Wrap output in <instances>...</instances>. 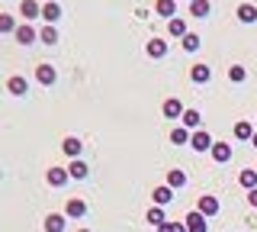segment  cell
Returning <instances> with one entry per match:
<instances>
[{"label":"cell","instance_id":"f1b7e54d","mask_svg":"<svg viewBox=\"0 0 257 232\" xmlns=\"http://www.w3.org/2000/svg\"><path fill=\"white\" fill-rule=\"evenodd\" d=\"M0 33H16V20L10 13H0Z\"/></svg>","mask_w":257,"mask_h":232},{"label":"cell","instance_id":"4316f807","mask_svg":"<svg viewBox=\"0 0 257 232\" xmlns=\"http://www.w3.org/2000/svg\"><path fill=\"white\" fill-rule=\"evenodd\" d=\"M238 20H241V23H254V20H257L254 4H241V7H238Z\"/></svg>","mask_w":257,"mask_h":232},{"label":"cell","instance_id":"44dd1931","mask_svg":"<svg viewBox=\"0 0 257 232\" xmlns=\"http://www.w3.org/2000/svg\"><path fill=\"white\" fill-rule=\"evenodd\" d=\"M183 184H187V174H183L180 168H171V171H167V187L177 190V187H183Z\"/></svg>","mask_w":257,"mask_h":232},{"label":"cell","instance_id":"d6986e66","mask_svg":"<svg viewBox=\"0 0 257 232\" xmlns=\"http://www.w3.org/2000/svg\"><path fill=\"white\" fill-rule=\"evenodd\" d=\"M151 197H155V206H167L174 200V190L164 184V187H155V194H151Z\"/></svg>","mask_w":257,"mask_h":232},{"label":"cell","instance_id":"8fae6325","mask_svg":"<svg viewBox=\"0 0 257 232\" xmlns=\"http://www.w3.org/2000/svg\"><path fill=\"white\" fill-rule=\"evenodd\" d=\"M7 91L13 94V97H23V94L29 91V84H26V78H20V74H13L10 81H7Z\"/></svg>","mask_w":257,"mask_h":232},{"label":"cell","instance_id":"2e32d148","mask_svg":"<svg viewBox=\"0 0 257 232\" xmlns=\"http://www.w3.org/2000/svg\"><path fill=\"white\" fill-rule=\"evenodd\" d=\"M68 174H71V178H74V181H84L87 174H90V168H87L84 162H80V158H74V162L68 165Z\"/></svg>","mask_w":257,"mask_h":232},{"label":"cell","instance_id":"d590c367","mask_svg":"<svg viewBox=\"0 0 257 232\" xmlns=\"http://www.w3.org/2000/svg\"><path fill=\"white\" fill-rule=\"evenodd\" d=\"M77 232H90V229H77Z\"/></svg>","mask_w":257,"mask_h":232},{"label":"cell","instance_id":"1f68e13d","mask_svg":"<svg viewBox=\"0 0 257 232\" xmlns=\"http://www.w3.org/2000/svg\"><path fill=\"white\" fill-rule=\"evenodd\" d=\"M183 49H187V52H196L199 49V36L196 33H187V36H183Z\"/></svg>","mask_w":257,"mask_h":232},{"label":"cell","instance_id":"ffe728a7","mask_svg":"<svg viewBox=\"0 0 257 232\" xmlns=\"http://www.w3.org/2000/svg\"><path fill=\"white\" fill-rule=\"evenodd\" d=\"M183 129H193V132H196L199 129V119H203V116H199V110H183Z\"/></svg>","mask_w":257,"mask_h":232},{"label":"cell","instance_id":"30bf717a","mask_svg":"<svg viewBox=\"0 0 257 232\" xmlns=\"http://www.w3.org/2000/svg\"><path fill=\"white\" fill-rule=\"evenodd\" d=\"M145 52H148L151 58H164V55H167V42H164V39H148Z\"/></svg>","mask_w":257,"mask_h":232},{"label":"cell","instance_id":"5b68a950","mask_svg":"<svg viewBox=\"0 0 257 232\" xmlns=\"http://www.w3.org/2000/svg\"><path fill=\"white\" fill-rule=\"evenodd\" d=\"M87 213V203H84V200H68V203H64V216H71V219H80V216H84Z\"/></svg>","mask_w":257,"mask_h":232},{"label":"cell","instance_id":"e0dca14e","mask_svg":"<svg viewBox=\"0 0 257 232\" xmlns=\"http://www.w3.org/2000/svg\"><path fill=\"white\" fill-rule=\"evenodd\" d=\"M64 216L61 213H52V216H45V232H64Z\"/></svg>","mask_w":257,"mask_h":232},{"label":"cell","instance_id":"484cf974","mask_svg":"<svg viewBox=\"0 0 257 232\" xmlns=\"http://www.w3.org/2000/svg\"><path fill=\"white\" fill-rule=\"evenodd\" d=\"M167 33H171V36H187V23H183L180 17H174V20H167Z\"/></svg>","mask_w":257,"mask_h":232},{"label":"cell","instance_id":"8992f818","mask_svg":"<svg viewBox=\"0 0 257 232\" xmlns=\"http://www.w3.org/2000/svg\"><path fill=\"white\" fill-rule=\"evenodd\" d=\"M145 219H148V222H151V226H155L158 232H164V229H167V219H164V210H161V206H151Z\"/></svg>","mask_w":257,"mask_h":232},{"label":"cell","instance_id":"603a6c76","mask_svg":"<svg viewBox=\"0 0 257 232\" xmlns=\"http://www.w3.org/2000/svg\"><path fill=\"white\" fill-rule=\"evenodd\" d=\"M238 181H241V187H244V190H254L257 187V171H254V168H244V171L238 174Z\"/></svg>","mask_w":257,"mask_h":232},{"label":"cell","instance_id":"277c9868","mask_svg":"<svg viewBox=\"0 0 257 232\" xmlns=\"http://www.w3.org/2000/svg\"><path fill=\"white\" fill-rule=\"evenodd\" d=\"M36 39H39V33H36L32 26H29V23H23V26H16V42H20V45H32Z\"/></svg>","mask_w":257,"mask_h":232},{"label":"cell","instance_id":"ac0fdd59","mask_svg":"<svg viewBox=\"0 0 257 232\" xmlns=\"http://www.w3.org/2000/svg\"><path fill=\"white\" fill-rule=\"evenodd\" d=\"M36 81L45 84V87L55 84V68H52V65H39V68H36Z\"/></svg>","mask_w":257,"mask_h":232},{"label":"cell","instance_id":"83f0119b","mask_svg":"<svg viewBox=\"0 0 257 232\" xmlns=\"http://www.w3.org/2000/svg\"><path fill=\"white\" fill-rule=\"evenodd\" d=\"M171 142H174V145H187V142H190V129H183V126H177V129L171 132Z\"/></svg>","mask_w":257,"mask_h":232},{"label":"cell","instance_id":"e575fe53","mask_svg":"<svg viewBox=\"0 0 257 232\" xmlns=\"http://www.w3.org/2000/svg\"><path fill=\"white\" fill-rule=\"evenodd\" d=\"M251 145H254V148H257V132H254V139H251Z\"/></svg>","mask_w":257,"mask_h":232},{"label":"cell","instance_id":"f546056e","mask_svg":"<svg viewBox=\"0 0 257 232\" xmlns=\"http://www.w3.org/2000/svg\"><path fill=\"white\" fill-rule=\"evenodd\" d=\"M228 78H231V81H235V84H241V81H244V78H247L244 65H231V68H228Z\"/></svg>","mask_w":257,"mask_h":232},{"label":"cell","instance_id":"9a60e30c","mask_svg":"<svg viewBox=\"0 0 257 232\" xmlns=\"http://www.w3.org/2000/svg\"><path fill=\"white\" fill-rule=\"evenodd\" d=\"M155 13H158V17H164V20H174L177 4H174V0H158V4H155Z\"/></svg>","mask_w":257,"mask_h":232},{"label":"cell","instance_id":"4dcf8cb0","mask_svg":"<svg viewBox=\"0 0 257 232\" xmlns=\"http://www.w3.org/2000/svg\"><path fill=\"white\" fill-rule=\"evenodd\" d=\"M39 39H42L45 45H55V42H58V33H55V26H45L42 33H39Z\"/></svg>","mask_w":257,"mask_h":232},{"label":"cell","instance_id":"3957f363","mask_svg":"<svg viewBox=\"0 0 257 232\" xmlns=\"http://www.w3.org/2000/svg\"><path fill=\"white\" fill-rule=\"evenodd\" d=\"M196 210L203 213V216H215V213H219V200H215L212 194H203V197H199V203H196Z\"/></svg>","mask_w":257,"mask_h":232},{"label":"cell","instance_id":"9c48e42d","mask_svg":"<svg viewBox=\"0 0 257 232\" xmlns=\"http://www.w3.org/2000/svg\"><path fill=\"white\" fill-rule=\"evenodd\" d=\"M161 110H164V116H167V119H180V116H183V103L177 100V97L164 100V107H161Z\"/></svg>","mask_w":257,"mask_h":232},{"label":"cell","instance_id":"d4e9b609","mask_svg":"<svg viewBox=\"0 0 257 232\" xmlns=\"http://www.w3.org/2000/svg\"><path fill=\"white\" fill-rule=\"evenodd\" d=\"M209 10H212V7H209V0H193V4H190V13H193L196 20L209 17Z\"/></svg>","mask_w":257,"mask_h":232},{"label":"cell","instance_id":"6da1fadb","mask_svg":"<svg viewBox=\"0 0 257 232\" xmlns=\"http://www.w3.org/2000/svg\"><path fill=\"white\" fill-rule=\"evenodd\" d=\"M190 145L196 148V151H209V148L215 145V142H212V135H209V132L196 129V132H190Z\"/></svg>","mask_w":257,"mask_h":232},{"label":"cell","instance_id":"5bb4252c","mask_svg":"<svg viewBox=\"0 0 257 232\" xmlns=\"http://www.w3.org/2000/svg\"><path fill=\"white\" fill-rule=\"evenodd\" d=\"M254 126L247 123V119H241V123H235V139H241V142H251L254 139Z\"/></svg>","mask_w":257,"mask_h":232},{"label":"cell","instance_id":"7a4b0ae2","mask_svg":"<svg viewBox=\"0 0 257 232\" xmlns=\"http://www.w3.org/2000/svg\"><path fill=\"white\" fill-rule=\"evenodd\" d=\"M187 232H209V226H206V216L199 213V210H193V213H187Z\"/></svg>","mask_w":257,"mask_h":232},{"label":"cell","instance_id":"cb8c5ba5","mask_svg":"<svg viewBox=\"0 0 257 232\" xmlns=\"http://www.w3.org/2000/svg\"><path fill=\"white\" fill-rule=\"evenodd\" d=\"M190 78H193L196 84H206L209 78H212V71H209V65H193V68H190Z\"/></svg>","mask_w":257,"mask_h":232},{"label":"cell","instance_id":"ba28073f","mask_svg":"<svg viewBox=\"0 0 257 232\" xmlns=\"http://www.w3.org/2000/svg\"><path fill=\"white\" fill-rule=\"evenodd\" d=\"M20 13H23V20H36V17H42V7H39L36 4V0H23V4H20Z\"/></svg>","mask_w":257,"mask_h":232},{"label":"cell","instance_id":"7402d4cb","mask_svg":"<svg viewBox=\"0 0 257 232\" xmlns=\"http://www.w3.org/2000/svg\"><path fill=\"white\" fill-rule=\"evenodd\" d=\"M61 148H64V155H68V158H77L84 145H80V139H74V135H68V139L61 142Z\"/></svg>","mask_w":257,"mask_h":232},{"label":"cell","instance_id":"7c38bea8","mask_svg":"<svg viewBox=\"0 0 257 232\" xmlns=\"http://www.w3.org/2000/svg\"><path fill=\"white\" fill-rule=\"evenodd\" d=\"M42 20L48 23V26H52L55 20H61V7L55 4V0H48V4H42Z\"/></svg>","mask_w":257,"mask_h":232},{"label":"cell","instance_id":"52a82bcc","mask_svg":"<svg viewBox=\"0 0 257 232\" xmlns=\"http://www.w3.org/2000/svg\"><path fill=\"white\" fill-rule=\"evenodd\" d=\"M68 168H48V184H52V187H64V184H68Z\"/></svg>","mask_w":257,"mask_h":232},{"label":"cell","instance_id":"4fadbf2b","mask_svg":"<svg viewBox=\"0 0 257 232\" xmlns=\"http://www.w3.org/2000/svg\"><path fill=\"white\" fill-rule=\"evenodd\" d=\"M209 151H212V158H215L219 165H225V162L231 158V145H228V142H215V145L209 148Z\"/></svg>","mask_w":257,"mask_h":232},{"label":"cell","instance_id":"d6a6232c","mask_svg":"<svg viewBox=\"0 0 257 232\" xmlns=\"http://www.w3.org/2000/svg\"><path fill=\"white\" fill-rule=\"evenodd\" d=\"M164 232H187V222H167Z\"/></svg>","mask_w":257,"mask_h":232},{"label":"cell","instance_id":"8d00e7d4","mask_svg":"<svg viewBox=\"0 0 257 232\" xmlns=\"http://www.w3.org/2000/svg\"><path fill=\"white\" fill-rule=\"evenodd\" d=\"M190 4H193V0H190Z\"/></svg>","mask_w":257,"mask_h":232},{"label":"cell","instance_id":"836d02e7","mask_svg":"<svg viewBox=\"0 0 257 232\" xmlns=\"http://www.w3.org/2000/svg\"><path fill=\"white\" fill-rule=\"evenodd\" d=\"M247 203L257 206V187H254V190H247Z\"/></svg>","mask_w":257,"mask_h":232}]
</instances>
